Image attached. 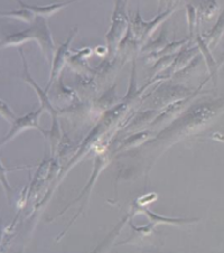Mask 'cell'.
<instances>
[{"instance_id":"1","label":"cell","mask_w":224,"mask_h":253,"mask_svg":"<svg viewBox=\"0 0 224 253\" xmlns=\"http://www.w3.org/2000/svg\"><path fill=\"white\" fill-rule=\"evenodd\" d=\"M212 138L214 139V140L224 142V136H222V134H220V133H214Z\"/></svg>"}]
</instances>
